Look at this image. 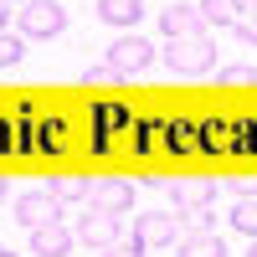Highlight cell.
<instances>
[{
  "label": "cell",
  "mask_w": 257,
  "mask_h": 257,
  "mask_svg": "<svg viewBox=\"0 0 257 257\" xmlns=\"http://www.w3.org/2000/svg\"><path fill=\"white\" fill-rule=\"evenodd\" d=\"M231 226H237L242 237H257V201H237V211H231Z\"/></svg>",
  "instance_id": "obj_16"
},
{
  "label": "cell",
  "mask_w": 257,
  "mask_h": 257,
  "mask_svg": "<svg viewBox=\"0 0 257 257\" xmlns=\"http://www.w3.org/2000/svg\"><path fill=\"white\" fill-rule=\"evenodd\" d=\"M98 257H144V242H113V247H103Z\"/></svg>",
  "instance_id": "obj_21"
},
{
  "label": "cell",
  "mask_w": 257,
  "mask_h": 257,
  "mask_svg": "<svg viewBox=\"0 0 257 257\" xmlns=\"http://www.w3.org/2000/svg\"><path fill=\"white\" fill-rule=\"evenodd\" d=\"M180 257H226L216 231H185L180 237Z\"/></svg>",
  "instance_id": "obj_13"
},
{
  "label": "cell",
  "mask_w": 257,
  "mask_h": 257,
  "mask_svg": "<svg viewBox=\"0 0 257 257\" xmlns=\"http://www.w3.org/2000/svg\"><path fill=\"white\" fill-rule=\"evenodd\" d=\"M52 196H57V201H77V196H88V180H77V175H57V180H52Z\"/></svg>",
  "instance_id": "obj_17"
},
{
  "label": "cell",
  "mask_w": 257,
  "mask_h": 257,
  "mask_svg": "<svg viewBox=\"0 0 257 257\" xmlns=\"http://www.w3.org/2000/svg\"><path fill=\"white\" fill-rule=\"evenodd\" d=\"M82 82H93V88H108V82H123V77L108 67V62H103V67H88V72H82Z\"/></svg>",
  "instance_id": "obj_20"
},
{
  "label": "cell",
  "mask_w": 257,
  "mask_h": 257,
  "mask_svg": "<svg viewBox=\"0 0 257 257\" xmlns=\"http://www.w3.org/2000/svg\"><path fill=\"white\" fill-rule=\"evenodd\" d=\"M170 196H175V206H211L216 201V185L211 180H175Z\"/></svg>",
  "instance_id": "obj_12"
},
{
  "label": "cell",
  "mask_w": 257,
  "mask_h": 257,
  "mask_svg": "<svg viewBox=\"0 0 257 257\" xmlns=\"http://www.w3.org/2000/svg\"><path fill=\"white\" fill-rule=\"evenodd\" d=\"M201 26L206 31H216V26H231V21L242 16V0H201Z\"/></svg>",
  "instance_id": "obj_11"
},
{
  "label": "cell",
  "mask_w": 257,
  "mask_h": 257,
  "mask_svg": "<svg viewBox=\"0 0 257 257\" xmlns=\"http://www.w3.org/2000/svg\"><path fill=\"white\" fill-rule=\"evenodd\" d=\"M134 242H144V247H170V242H180V216H175V211H144L139 226H134Z\"/></svg>",
  "instance_id": "obj_7"
},
{
  "label": "cell",
  "mask_w": 257,
  "mask_h": 257,
  "mask_svg": "<svg viewBox=\"0 0 257 257\" xmlns=\"http://www.w3.org/2000/svg\"><path fill=\"white\" fill-rule=\"evenodd\" d=\"M160 31H165V36H196V31H206V26H201V11H196V6H165V11H160Z\"/></svg>",
  "instance_id": "obj_9"
},
{
  "label": "cell",
  "mask_w": 257,
  "mask_h": 257,
  "mask_svg": "<svg viewBox=\"0 0 257 257\" xmlns=\"http://www.w3.org/2000/svg\"><path fill=\"white\" fill-rule=\"evenodd\" d=\"M0 6H26V0H0Z\"/></svg>",
  "instance_id": "obj_25"
},
{
  "label": "cell",
  "mask_w": 257,
  "mask_h": 257,
  "mask_svg": "<svg viewBox=\"0 0 257 257\" xmlns=\"http://www.w3.org/2000/svg\"><path fill=\"white\" fill-rule=\"evenodd\" d=\"M67 31V6H57V0H26L21 6V36H62Z\"/></svg>",
  "instance_id": "obj_3"
},
{
  "label": "cell",
  "mask_w": 257,
  "mask_h": 257,
  "mask_svg": "<svg viewBox=\"0 0 257 257\" xmlns=\"http://www.w3.org/2000/svg\"><path fill=\"white\" fill-rule=\"evenodd\" d=\"M231 190H237L242 201H257V175H237V180H231Z\"/></svg>",
  "instance_id": "obj_22"
},
{
  "label": "cell",
  "mask_w": 257,
  "mask_h": 257,
  "mask_svg": "<svg viewBox=\"0 0 257 257\" xmlns=\"http://www.w3.org/2000/svg\"><path fill=\"white\" fill-rule=\"evenodd\" d=\"M88 206L108 211V216H123V211H134V180H118V175L93 180V185H88Z\"/></svg>",
  "instance_id": "obj_5"
},
{
  "label": "cell",
  "mask_w": 257,
  "mask_h": 257,
  "mask_svg": "<svg viewBox=\"0 0 257 257\" xmlns=\"http://www.w3.org/2000/svg\"><path fill=\"white\" fill-rule=\"evenodd\" d=\"M149 62H155V47H149L144 36L123 31V36H113V41H108V67H113L118 77H139Z\"/></svg>",
  "instance_id": "obj_2"
},
{
  "label": "cell",
  "mask_w": 257,
  "mask_h": 257,
  "mask_svg": "<svg viewBox=\"0 0 257 257\" xmlns=\"http://www.w3.org/2000/svg\"><path fill=\"white\" fill-rule=\"evenodd\" d=\"M231 31H237L242 47H257V11H242L237 21H231Z\"/></svg>",
  "instance_id": "obj_18"
},
{
  "label": "cell",
  "mask_w": 257,
  "mask_h": 257,
  "mask_svg": "<svg viewBox=\"0 0 257 257\" xmlns=\"http://www.w3.org/2000/svg\"><path fill=\"white\" fill-rule=\"evenodd\" d=\"M21 62H26V36L0 31V67H21Z\"/></svg>",
  "instance_id": "obj_14"
},
{
  "label": "cell",
  "mask_w": 257,
  "mask_h": 257,
  "mask_svg": "<svg viewBox=\"0 0 257 257\" xmlns=\"http://www.w3.org/2000/svg\"><path fill=\"white\" fill-rule=\"evenodd\" d=\"M242 11H257V0H242Z\"/></svg>",
  "instance_id": "obj_23"
},
{
  "label": "cell",
  "mask_w": 257,
  "mask_h": 257,
  "mask_svg": "<svg viewBox=\"0 0 257 257\" xmlns=\"http://www.w3.org/2000/svg\"><path fill=\"white\" fill-rule=\"evenodd\" d=\"M165 62H170V72H180V77L216 72V41H211V31H196V36H170Z\"/></svg>",
  "instance_id": "obj_1"
},
{
  "label": "cell",
  "mask_w": 257,
  "mask_h": 257,
  "mask_svg": "<svg viewBox=\"0 0 257 257\" xmlns=\"http://www.w3.org/2000/svg\"><path fill=\"white\" fill-rule=\"evenodd\" d=\"M0 201H6V180H0Z\"/></svg>",
  "instance_id": "obj_28"
},
{
  "label": "cell",
  "mask_w": 257,
  "mask_h": 257,
  "mask_svg": "<svg viewBox=\"0 0 257 257\" xmlns=\"http://www.w3.org/2000/svg\"><path fill=\"white\" fill-rule=\"evenodd\" d=\"M77 242L88 247V252H103V247H113L118 242V216H108V211H98V206H88V211H77Z\"/></svg>",
  "instance_id": "obj_4"
},
{
  "label": "cell",
  "mask_w": 257,
  "mask_h": 257,
  "mask_svg": "<svg viewBox=\"0 0 257 257\" xmlns=\"http://www.w3.org/2000/svg\"><path fill=\"white\" fill-rule=\"evenodd\" d=\"M180 237L185 231H211V206H180Z\"/></svg>",
  "instance_id": "obj_15"
},
{
  "label": "cell",
  "mask_w": 257,
  "mask_h": 257,
  "mask_svg": "<svg viewBox=\"0 0 257 257\" xmlns=\"http://www.w3.org/2000/svg\"><path fill=\"white\" fill-rule=\"evenodd\" d=\"M0 31H6V6H0Z\"/></svg>",
  "instance_id": "obj_26"
},
{
  "label": "cell",
  "mask_w": 257,
  "mask_h": 257,
  "mask_svg": "<svg viewBox=\"0 0 257 257\" xmlns=\"http://www.w3.org/2000/svg\"><path fill=\"white\" fill-rule=\"evenodd\" d=\"M98 16L108 21V26L128 31V26H134V21L144 16V0H98Z\"/></svg>",
  "instance_id": "obj_10"
},
{
  "label": "cell",
  "mask_w": 257,
  "mask_h": 257,
  "mask_svg": "<svg viewBox=\"0 0 257 257\" xmlns=\"http://www.w3.org/2000/svg\"><path fill=\"white\" fill-rule=\"evenodd\" d=\"M247 257H257V237H252V252H247Z\"/></svg>",
  "instance_id": "obj_27"
},
{
  "label": "cell",
  "mask_w": 257,
  "mask_h": 257,
  "mask_svg": "<svg viewBox=\"0 0 257 257\" xmlns=\"http://www.w3.org/2000/svg\"><path fill=\"white\" fill-rule=\"evenodd\" d=\"M16 221L36 231V226H47V221H62V201L52 196V190H26V196L16 201Z\"/></svg>",
  "instance_id": "obj_6"
},
{
  "label": "cell",
  "mask_w": 257,
  "mask_h": 257,
  "mask_svg": "<svg viewBox=\"0 0 257 257\" xmlns=\"http://www.w3.org/2000/svg\"><path fill=\"white\" fill-rule=\"evenodd\" d=\"M0 257H21V252H11V247H0Z\"/></svg>",
  "instance_id": "obj_24"
},
{
  "label": "cell",
  "mask_w": 257,
  "mask_h": 257,
  "mask_svg": "<svg viewBox=\"0 0 257 257\" xmlns=\"http://www.w3.org/2000/svg\"><path fill=\"white\" fill-rule=\"evenodd\" d=\"M221 82H231V88H237V82H257V67H252V62H237V67H221Z\"/></svg>",
  "instance_id": "obj_19"
},
{
  "label": "cell",
  "mask_w": 257,
  "mask_h": 257,
  "mask_svg": "<svg viewBox=\"0 0 257 257\" xmlns=\"http://www.w3.org/2000/svg\"><path fill=\"white\" fill-rule=\"evenodd\" d=\"M72 242H77V231H67L62 221H47V226L31 231V252H36V257H67Z\"/></svg>",
  "instance_id": "obj_8"
}]
</instances>
